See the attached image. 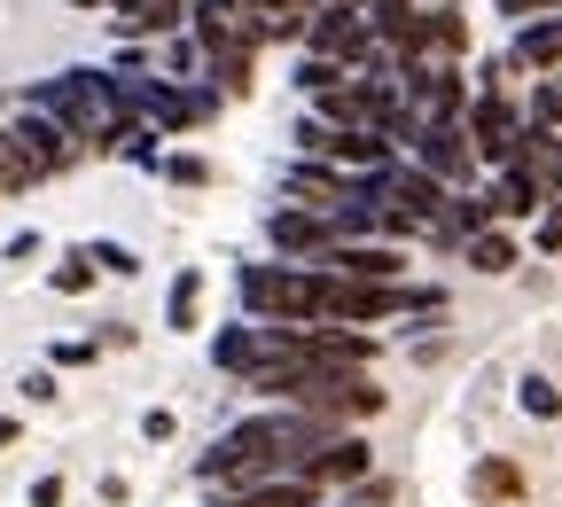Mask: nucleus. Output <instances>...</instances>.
Listing matches in <instances>:
<instances>
[{
	"label": "nucleus",
	"instance_id": "obj_1",
	"mask_svg": "<svg viewBox=\"0 0 562 507\" xmlns=\"http://www.w3.org/2000/svg\"><path fill=\"white\" fill-rule=\"evenodd\" d=\"M438 289H398V281H336L313 273V320L344 328V320H391V313H438Z\"/></svg>",
	"mask_w": 562,
	"mask_h": 507
},
{
	"label": "nucleus",
	"instance_id": "obj_2",
	"mask_svg": "<svg viewBox=\"0 0 562 507\" xmlns=\"http://www.w3.org/2000/svg\"><path fill=\"white\" fill-rule=\"evenodd\" d=\"M243 305L258 313V328H305L313 320V273L305 266H243Z\"/></svg>",
	"mask_w": 562,
	"mask_h": 507
},
{
	"label": "nucleus",
	"instance_id": "obj_3",
	"mask_svg": "<svg viewBox=\"0 0 562 507\" xmlns=\"http://www.w3.org/2000/svg\"><path fill=\"white\" fill-rule=\"evenodd\" d=\"M297 414H313L321 429H344V421L383 414V391H375L368 375H313V383L297 391Z\"/></svg>",
	"mask_w": 562,
	"mask_h": 507
},
{
	"label": "nucleus",
	"instance_id": "obj_4",
	"mask_svg": "<svg viewBox=\"0 0 562 507\" xmlns=\"http://www.w3.org/2000/svg\"><path fill=\"white\" fill-rule=\"evenodd\" d=\"M414 165L430 172L438 188H461L469 165H476V149H469V133H461L453 117H422V133H414Z\"/></svg>",
	"mask_w": 562,
	"mask_h": 507
},
{
	"label": "nucleus",
	"instance_id": "obj_5",
	"mask_svg": "<svg viewBox=\"0 0 562 507\" xmlns=\"http://www.w3.org/2000/svg\"><path fill=\"white\" fill-rule=\"evenodd\" d=\"M461 133H469V149H476V157H492L501 172L516 165V140H524V125H516L508 94H484V102L469 110V125H461Z\"/></svg>",
	"mask_w": 562,
	"mask_h": 507
},
{
	"label": "nucleus",
	"instance_id": "obj_6",
	"mask_svg": "<svg viewBox=\"0 0 562 507\" xmlns=\"http://www.w3.org/2000/svg\"><path fill=\"white\" fill-rule=\"evenodd\" d=\"M368 469H375V461H368V438H321V446L297 461V484H313V492H321V484H368Z\"/></svg>",
	"mask_w": 562,
	"mask_h": 507
},
{
	"label": "nucleus",
	"instance_id": "obj_7",
	"mask_svg": "<svg viewBox=\"0 0 562 507\" xmlns=\"http://www.w3.org/2000/svg\"><path fill=\"white\" fill-rule=\"evenodd\" d=\"M9 133H16V157L32 165V180H47V172H70V157H79V140H70L55 117H40V110H32V117H16Z\"/></svg>",
	"mask_w": 562,
	"mask_h": 507
},
{
	"label": "nucleus",
	"instance_id": "obj_8",
	"mask_svg": "<svg viewBox=\"0 0 562 507\" xmlns=\"http://www.w3.org/2000/svg\"><path fill=\"white\" fill-rule=\"evenodd\" d=\"M368 32H375V24H368V16H351V9H321V16L305 24L313 55H321V63H336V70L368 55Z\"/></svg>",
	"mask_w": 562,
	"mask_h": 507
},
{
	"label": "nucleus",
	"instance_id": "obj_9",
	"mask_svg": "<svg viewBox=\"0 0 562 507\" xmlns=\"http://www.w3.org/2000/svg\"><path fill=\"white\" fill-rule=\"evenodd\" d=\"M313 266H328L336 281H398V266H406V258H398L391 243H328Z\"/></svg>",
	"mask_w": 562,
	"mask_h": 507
},
{
	"label": "nucleus",
	"instance_id": "obj_10",
	"mask_svg": "<svg viewBox=\"0 0 562 507\" xmlns=\"http://www.w3.org/2000/svg\"><path fill=\"white\" fill-rule=\"evenodd\" d=\"M266 235H273V250L281 258H321L336 235H328V219H321V211H305V203H281L273 211V219H266Z\"/></svg>",
	"mask_w": 562,
	"mask_h": 507
},
{
	"label": "nucleus",
	"instance_id": "obj_11",
	"mask_svg": "<svg viewBox=\"0 0 562 507\" xmlns=\"http://www.w3.org/2000/svg\"><path fill=\"white\" fill-rule=\"evenodd\" d=\"M484 203H492V219H531V211L547 203V180H539V172H524V165H508V172H501V188H492Z\"/></svg>",
	"mask_w": 562,
	"mask_h": 507
},
{
	"label": "nucleus",
	"instance_id": "obj_12",
	"mask_svg": "<svg viewBox=\"0 0 562 507\" xmlns=\"http://www.w3.org/2000/svg\"><path fill=\"white\" fill-rule=\"evenodd\" d=\"M165 320H172L180 336H195V320H203V273H195V266L172 281V297H165Z\"/></svg>",
	"mask_w": 562,
	"mask_h": 507
},
{
	"label": "nucleus",
	"instance_id": "obj_13",
	"mask_svg": "<svg viewBox=\"0 0 562 507\" xmlns=\"http://www.w3.org/2000/svg\"><path fill=\"white\" fill-rule=\"evenodd\" d=\"M235 507H321V499H313V484H297V476H273V484H258V492H235Z\"/></svg>",
	"mask_w": 562,
	"mask_h": 507
},
{
	"label": "nucleus",
	"instance_id": "obj_14",
	"mask_svg": "<svg viewBox=\"0 0 562 507\" xmlns=\"http://www.w3.org/2000/svg\"><path fill=\"white\" fill-rule=\"evenodd\" d=\"M211 359H220V375H250L258 368V328H227L211 343Z\"/></svg>",
	"mask_w": 562,
	"mask_h": 507
},
{
	"label": "nucleus",
	"instance_id": "obj_15",
	"mask_svg": "<svg viewBox=\"0 0 562 507\" xmlns=\"http://www.w3.org/2000/svg\"><path fill=\"white\" fill-rule=\"evenodd\" d=\"M461 250H469V266H476V273H508V266H516V243H508L501 227H484V235H469Z\"/></svg>",
	"mask_w": 562,
	"mask_h": 507
},
{
	"label": "nucleus",
	"instance_id": "obj_16",
	"mask_svg": "<svg viewBox=\"0 0 562 507\" xmlns=\"http://www.w3.org/2000/svg\"><path fill=\"white\" fill-rule=\"evenodd\" d=\"M516 63H531V70L562 63V24H531V32L516 40Z\"/></svg>",
	"mask_w": 562,
	"mask_h": 507
},
{
	"label": "nucleus",
	"instance_id": "obj_17",
	"mask_svg": "<svg viewBox=\"0 0 562 507\" xmlns=\"http://www.w3.org/2000/svg\"><path fill=\"white\" fill-rule=\"evenodd\" d=\"M47 289H63V297H79V289H94V258L87 250H70L55 273H47Z\"/></svg>",
	"mask_w": 562,
	"mask_h": 507
},
{
	"label": "nucleus",
	"instance_id": "obj_18",
	"mask_svg": "<svg viewBox=\"0 0 562 507\" xmlns=\"http://www.w3.org/2000/svg\"><path fill=\"white\" fill-rule=\"evenodd\" d=\"M516 398H524V414H539V421H554V414H562V391H554L547 375H524V383H516Z\"/></svg>",
	"mask_w": 562,
	"mask_h": 507
},
{
	"label": "nucleus",
	"instance_id": "obj_19",
	"mask_svg": "<svg viewBox=\"0 0 562 507\" xmlns=\"http://www.w3.org/2000/svg\"><path fill=\"white\" fill-rule=\"evenodd\" d=\"M476 492H484V499H516V492H524V476H516L508 461H484V469H476Z\"/></svg>",
	"mask_w": 562,
	"mask_h": 507
},
{
	"label": "nucleus",
	"instance_id": "obj_20",
	"mask_svg": "<svg viewBox=\"0 0 562 507\" xmlns=\"http://www.w3.org/2000/svg\"><path fill=\"white\" fill-rule=\"evenodd\" d=\"M87 258H94V273H140V258L125 243H87Z\"/></svg>",
	"mask_w": 562,
	"mask_h": 507
},
{
	"label": "nucleus",
	"instance_id": "obj_21",
	"mask_svg": "<svg viewBox=\"0 0 562 507\" xmlns=\"http://www.w3.org/2000/svg\"><path fill=\"white\" fill-rule=\"evenodd\" d=\"M297 79H305V94H328V87H344V70H336V63H321V55H305Z\"/></svg>",
	"mask_w": 562,
	"mask_h": 507
},
{
	"label": "nucleus",
	"instance_id": "obj_22",
	"mask_svg": "<svg viewBox=\"0 0 562 507\" xmlns=\"http://www.w3.org/2000/svg\"><path fill=\"white\" fill-rule=\"evenodd\" d=\"M165 172H172L180 188H203V180H211V165H203V157H165Z\"/></svg>",
	"mask_w": 562,
	"mask_h": 507
},
{
	"label": "nucleus",
	"instance_id": "obj_23",
	"mask_svg": "<svg viewBox=\"0 0 562 507\" xmlns=\"http://www.w3.org/2000/svg\"><path fill=\"white\" fill-rule=\"evenodd\" d=\"M94 351H102V343H55V368H87Z\"/></svg>",
	"mask_w": 562,
	"mask_h": 507
},
{
	"label": "nucleus",
	"instance_id": "obj_24",
	"mask_svg": "<svg viewBox=\"0 0 562 507\" xmlns=\"http://www.w3.org/2000/svg\"><path fill=\"white\" fill-rule=\"evenodd\" d=\"M24 398H32V406H55V375H47V368H40V375H24Z\"/></svg>",
	"mask_w": 562,
	"mask_h": 507
},
{
	"label": "nucleus",
	"instance_id": "obj_25",
	"mask_svg": "<svg viewBox=\"0 0 562 507\" xmlns=\"http://www.w3.org/2000/svg\"><path fill=\"white\" fill-rule=\"evenodd\" d=\"M172 429H180V421H172V414H165V406H157V414H149V421H140V438H149V446H165V438H172Z\"/></svg>",
	"mask_w": 562,
	"mask_h": 507
},
{
	"label": "nucleus",
	"instance_id": "obj_26",
	"mask_svg": "<svg viewBox=\"0 0 562 507\" xmlns=\"http://www.w3.org/2000/svg\"><path fill=\"white\" fill-rule=\"evenodd\" d=\"M32 507H63V476H40L32 484Z\"/></svg>",
	"mask_w": 562,
	"mask_h": 507
},
{
	"label": "nucleus",
	"instance_id": "obj_27",
	"mask_svg": "<svg viewBox=\"0 0 562 507\" xmlns=\"http://www.w3.org/2000/svg\"><path fill=\"white\" fill-rule=\"evenodd\" d=\"M398 16H414V0H375V32H383V24H398Z\"/></svg>",
	"mask_w": 562,
	"mask_h": 507
},
{
	"label": "nucleus",
	"instance_id": "obj_28",
	"mask_svg": "<svg viewBox=\"0 0 562 507\" xmlns=\"http://www.w3.org/2000/svg\"><path fill=\"white\" fill-rule=\"evenodd\" d=\"M539 9H562V0H501V16H539Z\"/></svg>",
	"mask_w": 562,
	"mask_h": 507
},
{
	"label": "nucleus",
	"instance_id": "obj_29",
	"mask_svg": "<svg viewBox=\"0 0 562 507\" xmlns=\"http://www.w3.org/2000/svg\"><path fill=\"white\" fill-rule=\"evenodd\" d=\"M539 250H562V211H547V227H539Z\"/></svg>",
	"mask_w": 562,
	"mask_h": 507
},
{
	"label": "nucleus",
	"instance_id": "obj_30",
	"mask_svg": "<svg viewBox=\"0 0 562 507\" xmlns=\"http://www.w3.org/2000/svg\"><path fill=\"white\" fill-rule=\"evenodd\" d=\"M16 446V414H0V453H9Z\"/></svg>",
	"mask_w": 562,
	"mask_h": 507
},
{
	"label": "nucleus",
	"instance_id": "obj_31",
	"mask_svg": "<svg viewBox=\"0 0 562 507\" xmlns=\"http://www.w3.org/2000/svg\"><path fill=\"white\" fill-rule=\"evenodd\" d=\"M79 9H102V0H79Z\"/></svg>",
	"mask_w": 562,
	"mask_h": 507
},
{
	"label": "nucleus",
	"instance_id": "obj_32",
	"mask_svg": "<svg viewBox=\"0 0 562 507\" xmlns=\"http://www.w3.org/2000/svg\"><path fill=\"white\" fill-rule=\"evenodd\" d=\"M328 9H344V0H328Z\"/></svg>",
	"mask_w": 562,
	"mask_h": 507
},
{
	"label": "nucleus",
	"instance_id": "obj_33",
	"mask_svg": "<svg viewBox=\"0 0 562 507\" xmlns=\"http://www.w3.org/2000/svg\"><path fill=\"white\" fill-rule=\"evenodd\" d=\"M227 9H235V0H227Z\"/></svg>",
	"mask_w": 562,
	"mask_h": 507
}]
</instances>
